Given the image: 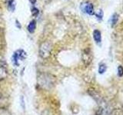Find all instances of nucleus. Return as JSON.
<instances>
[{
  "instance_id": "6ab92c4d",
  "label": "nucleus",
  "mask_w": 123,
  "mask_h": 115,
  "mask_svg": "<svg viewBox=\"0 0 123 115\" xmlns=\"http://www.w3.org/2000/svg\"><path fill=\"white\" fill-rule=\"evenodd\" d=\"M41 115H53V114H52V113L50 110H43L42 112Z\"/></svg>"
},
{
  "instance_id": "f03ea898",
  "label": "nucleus",
  "mask_w": 123,
  "mask_h": 115,
  "mask_svg": "<svg viewBox=\"0 0 123 115\" xmlns=\"http://www.w3.org/2000/svg\"><path fill=\"white\" fill-rule=\"evenodd\" d=\"M88 93L92 98V99L98 104V106L103 107V106L105 104V102L104 101L103 98L102 97V95L100 94L97 91L95 90L94 88H89V89L88 90Z\"/></svg>"
},
{
  "instance_id": "f3484780",
  "label": "nucleus",
  "mask_w": 123,
  "mask_h": 115,
  "mask_svg": "<svg viewBox=\"0 0 123 115\" xmlns=\"http://www.w3.org/2000/svg\"><path fill=\"white\" fill-rule=\"evenodd\" d=\"M118 77L123 76V67L122 66H119L118 68Z\"/></svg>"
},
{
  "instance_id": "7ed1b4c3",
  "label": "nucleus",
  "mask_w": 123,
  "mask_h": 115,
  "mask_svg": "<svg viewBox=\"0 0 123 115\" xmlns=\"http://www.w3.org/2000/svg\"><path fill=\"white\" fill-rule=\"evenodd\" d=\"M52 51V45L48 41L43 42L39 48V55L42 58H47L49 57Z\"/></svg>"
},
{
  "instance_id": "aec40b11",
  "label": "nucleus",
  "mask_w": 123,
  "mask_h": 115,
  "mask_svg": "<svg viewBox=\"0 0 123 115\" xmlns=\"http://www.w3.org/2000/svg\"><path fill=\"white\" fill-rule=\"evenodd\" d=\"M21 105L23 110H25V101H24V97L22 96L21 97Z\"/></svg>"
},
{
  "instance_id": "2eb2a0df",
  "label": "nucleus",
  "mask_w": 123,
  "mask_h": 115,
  "mask_svg": "<svg viewBox=\"0 0 123 115\" xmlns=\"http://www.w3.org/2000/svg\"><path fill=\"white\" fill-rule=\"evenodd\" d=\"M103 110H104V107H98V108L96 110V112H95V115H102L103 113Z\"/></svg>"
},
{
  "instance_id": "f257e3e1",
  "label": "nucleus",
  "mask_w": 123,
  "mask_h": 115,
  "mask_svg": "<svg viewBox=\"0 0 123 115\" xmlns=\"http://www.w3.org/2000/svg\"><path fill=\"white\" fill-rule=\"evenodd\" d=\"M38 84L40 87H42L44 89L49 90L52 88L55 85V78L49 74H45V73H42L38 76Z\"/></svg>"
},
{
  "instance_id": "20e7f679",
  "label": "nucleus",
  "mask_w": 123,
  "mask_h": 115,
  "mask_svg": "<svg viewBox=\"0 0 123 115\" xmlns=\"http://www.w3.org/2000/svg\"><path fill=\"white\" fill-rule=\"evenodd\" d=\"M26 56L27 55L25 51H23L22 49L18 50V51H16L13 54L12 58V61L13 64L15 65V66H18V61H23L26 58Z\"/></svg>"
},
{
  "instance_id": "a211bd4d",
  "label": "nucleus",
  "mask_w": 123,
  "mask_h": 115,
  "mask_svg": "<svg viewBox=\"0 0 123 115\" xmlns=\"http://www.w3.org/2000/svg\"><path fill=\"white\" fill-rule=\"evenodd\" d=\"M95 16L97 17L98 19H102V18H103V12H102V10L100 9L98 11V13L95 14Z\"/></svg>"
},
{
  "instance_id": "39448f33",
  "label": "nucleus",
  "mask_w": 123,
  "mask_h": 115,
  "mask_svg": "<svg viewBox=\"0 0 123 115\" xmlns=\"http://www.w3.org/2000/svg\"><path fill=\"white\" fill-rule=\"evenodd\" d=\"M92 59H93V56H92L91 50L89 48L85 49L82 55V60L84 64L86 65V66H88L92 63Z\"/></svg>"
},
{
  "instance_id": "9b49d317",
  "label": "nucleus",
  "mask_w": 123,
  "mask_h": 115,
  "mask_svg": "<svg viewBox=\"0 0 123 115\" xmlns=\"http://www.w3.org/2000/svg\"><path fill=\"white\" fill-rule=\"evenodd\" d=\"M111 115H123V108H115L111 112Z\"/></svg>"
},
{
  "instance_id": "412c9836",
  "label": "nucleus",
  "mask_w": 123,
  "mask_h": 115,
  "mask_svg": "<svg viewBox=\"0 0 123 115\" xmlns=\"http://www.w3.org/2000/svg\"><path fill=\"white\" fill-rule=\"evenodd\" d=\"M16 25H17V27H18V29H21V25L20 24H19V22H18V20H16Z\"/></svg>"
},
{
  "instance_id": "ddd939ff",
  "label": "nucleus",
  "mask_w": 123,
  "mask_h": 115,
  "mask_svg": "<svg viewBox=\"0 0 123 115\" xmlns=\"http://www.w3.org/2000/svg\"><path fill=\"white\" fill-rule=\"evenodd\" d=\"M106 69H107L106 65L105 64H101L99 65V67H98V72H99V74H101V75L104 74V73L106 71Z\"/></svg>"
},
{
  "instance_id": "6e6552de",
  "label": "nucleus",
  "mask_w": 123,
  "mask_h": 115,
  "mask_svg": "<svg viewBox=\"0 0 123 115\" xmlns=\"http://www.w3.org/2000/svg\"><path fill=\"white\" fill-rule=\"evenodd\" d=\"M8 76V72L5 66L0 65V80H4Z\"/></svg>"
},
{
  "instance_id": "f8f14e48",
  "label": "nucleus",
  "mask_w": 123,
  "mask_h": 115,
  "mask_svg": "<svg viewBox=\"0 0 123 115\" xmlns=\"http://www.w3.org/2000/svg\"><path fill=\"white\" fill-rule=\"evenodd\" d=\"M15 1L14 0H9L8 2V8L12 11V12H14L15 9Z\"/></svg>"
},
{
  "instance_id": "9d476101",
  "label": "nucleus",
  "mask_w": 123,
  "mask_h": 115,
  "mask_svg": "<svg viewBox=\"0 0 123 115\" xmlns=\"http://www.w3.org/2000/svg\"><path fill=\"white\" fill-rule=\"evenodd\" d=\"M118 15L117 13L113 14V15L111 16V19H110V22H111V26H114L115 24H116L117 22H118Z\"/></svg>"
},
{
  "instance_id": "423d86ee",
  "label": "nucleus",
  "mask_w": 123,
  "mask_h": 115,
  "mask_svg": "<svg viewBox=\"0 0 123 115\" xmlns=\"http://www.w3.org/2000/svg\"><path fill=\"white\" fill-rule=\"evenodd\" d=\"M81 9L84 13H86L89 15H92L94 14L93 5L88 2H86L81 4Z\"/></svg>"
},
{
  "instance_id": "4468645a",
  "label": "nucleus",
  "mask_w": 123,
  "mask_h": 115,
  "mask_svg": "<svg viewBox=\"0 0 123 115\" xmlns=\"http://www.w3.org/2000/svg\"><path fill=\"white\" fill-rule=\"evenodd\" d=\"M38 13H39V11H38V9L36 7H33L32 9V14L33 16L36 17L37 15H38Z\"/></svg>"
},
{
  "instance_id": "0eeeda50",
  "label": "nucleus",
  "mask_w": 123,
  "mask_h": 115,
  "mask_svg": "<svg viewBox=\"0 0 123 115\" xmlns=\"http://www.w3.org/2000/svg\"><path fill=\"white\" fill-rule=\"evenodd\" d=\"M93 38H94V40L96 43L100 44L102 41V34L101 32L99 30H95L93 32Z\"/></svg>"
},
{
  "instance_id": "1a4fd4ad",
  "label": "nucleus",
  "mask_w": 123,
  "mask_h": 115,
  "mask_svg": "<svg viewBox=\"0 0 123 115\" xmlns=\"http://www.w3.org/2000/svg\"><path fill=\"white\" fill-rule=\"evenodd\" d=\"M36 20L31 21L30 23L29 24V25H28V31L30 33H33L35 32V30H36Z\"/></svg>"
},
{
  "instance_id": "4be33fe9",
  "label": "nucleus",
  "mask_w": 123,
  "mask_h": 115,
  "mask_svg": "<svg viewBox=\"0 0 123 115\" xmlns=\"http://www.w3.org/2000/svg\"><path fill=\"white\" fill-rule=\"evenodd\" d=\"M29 1H30L31 3L32 4V5H34V4L36 2V0H29Z\"/></svg>"
},
{
  "instance_id": "dca6fc26",
  "label": "nucleus",
  "mask_w": 123,
  "mask_h": 115,
  "mask_svg": "<svg viewBox=\"0 0 123 115\" xmlns=\"http://www.w3.org/2000/svg\"><path fill=\"white\" fill-rule=\"evenodd\" d=\"M0 115H10V113L9 112V110L2 108L0 109Z\"/></svg>"
}]
</instances>
